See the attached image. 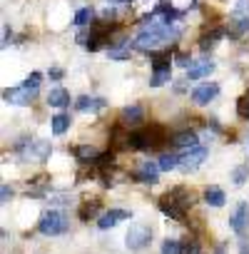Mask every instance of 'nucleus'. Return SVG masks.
I'll list each match as a JSON object with an SVG mask.
<instances>
[{"label": "nucleus", "mask_w": 249, "mask_h": 254, "mask_svg": "<svg viewBox=\"0 0 249 254\" xmlns=\"http://www.w3.org/2000/svg\"><path fill=\"white\" fill-rule=\"evenodd\" d=\"M40 72H33L23 85H18V87H10V90H5L3 92V97L10 102V105H30V100L38 95V87H40Z\"/></svg>", "instance_id": "nucleus-1"}, {"label": "nucleus", "mask_w": 249, "mask_h": 254, "mask_svg": "<svg viewBox=\"0 0 249 254\" xmlns=\"http://www.w3.org/2000/svg\"><path fill=\"white\" fill-rule=\"evenodd\" d=\"M38 229H40V234H48V237H55V234L67 232V217H65V212H60V209L45 212L40 217V222H38Z\"/></svg>", "instance_id": "nucleus-2"}, {"label": "nucleus", "mask_w": 249, "mask_h": 254, "mask_svg": "<svg viewBox=\"0 0 249 254\" xmlns=\"http://www.w3.org/2000/svg\"><path fill=\"white\" fill-rule=\"evenodd\" d=\"M18 152L25 162H43L50 155V145L43 140H25V142H20Z\"/></svg>", "instance_id": "nucleus-3"}, {"label": "nucleus", "mask_w": 249, "mask_h": 254, "mask_svg": "<svg viewBox=\"0 0 249 254\" xmlns=\"http://www.w3.org/2000/svg\"><path fill=\"white\" fill-rule=\"evenodd\" d=\"M150 239H152V229H150V224H145V222H135V224L130 227V232H127V249L140 252V249H145V247L150 244Z\"/></svg>", "instance_id": "nucleus-4"}, {"label": "nucleus", "mask_w": 249, "mask_h": 254, "mask_svg": "<svg viewBox=\"0 0 249 254\" xmlns=\"http://www.w3.org/2000/svg\"><path fill=\"white\" fill-rule=\"evenodd\" d=\"M204 157H207V150L204 147H194V150H189L187 155L180 157V170L182 172H194L204 162Z\"/></svg>", "instance_id": "nucleus-5"}, {"label": "nucleus", "mask_w": 249, "mask_h": 254, "mask_svg": "<svg viewBox=\"0 0 249 254\" xmlns=\"http://www.w3.org/2000/svg\"><path fill=\"white\" fill-rule=\"evenodd\" d=\"M229 222H232V229H234L237 234H244V229H247V224H249V204H247V202H239V204L234 207Z\"/></svg>", "instance_id": "nucleus-6"}, {"label": "nucleus", "mask_w": 249, "mask_h": 254, "mask_svg": "<svg viewBox=\"0 0 249 254\" xmlns=\"http://www.w3.org/2000/svg\"><path fill=\"white\" fill-rule=\"evenodd\" d=\"M217 92H219V85H214V82L199 85V87L192 90V102H197V105H207L209 100L217 97Z\"/></svg>", "instance_id": "nucleus-7"}, {"label": "nucleus", "mask_w": 249, "mask_h": 254, "mask_svg": "<svg viewBox=\"0 0 249 254\" xmlns=\"http://www.w3.org/2000/svg\"><path fill=\"white\" fill-rule=\"evenodd\" d=\"M232 20L237 25V33H242V30L249 28V0H239L234 13H232Z\"/></svg>", "instance_id": "nucleus-8"}, {"label": "nucleus", "mask_w": 249, "mask_h": 254, "mask_svg": "<svg viewBox=\"0 0 249 254\" xmlns=\"http://www.w3.org/2000/svg\"><path fill=\"white\" fill-rule=\"evenodd\" d=\"M122 219H130V212H124V209H110V212H105V214L97 219V227H100V229H110V227H115V224L122 222Z\"/></svg>", "instance_id": "nucleus-9"}, {"label": "nucleus", "mask_w": 249, "mask_h": 254, "mask_svg": "<svg viewBox=\"0 0 249 254\" xmlns=\"http://www.w3.org/2000/svg\"><path fill=\"white\" fill-rule=\"evenodd\" d=\"M160 172H162V170H160L157 162H142V165H140V172H137V180L145 182V185H155Z\"/></svg>", "instance_id": "nucleus-10"}, {"label": "nucleus", "mask_w": 249, "mask_h": 254, "mask_svg": "<svg viewBox=\"0 0 249 254\" xmlns=\"http://www.w3.org/2000/svg\"><path fill=\"white\" fill-rule=\"evenodd\" d=\"M48 105L50 107H67L70 105V92L62 90V87H55L48 92Z\"/></svg>", "instance_id": "nucleus-11"}, {"label": "nucleus", "mask_w": 249, "mask_h": 254, "mask_svg": "<svg viewBox=\"0 0 249 254\" xmlns=\"http://www.w3.org/2000/svg\"><path fill=\"white\" fill-rule=\"evenodd\" d=\"M197 142H199V137H197V132H192V130H182V132L175 135V145H177V147L194 150V147H199Z\"/></svg>", "instance_id": "nucleus-12"}, {"label": "nucleus", "mask_w": 249, "mask_h": 254, "mask_svg": "<svg viewBox=\"0 0 249 254\" xmlns=\"http://www.w3.org/2000/svg\"><path fill=\"white\" fill-rule=\"evenodd\" d=\"M75 107L80 110V112H97V110H102L105 107V100H95V97H87V95H82L77 102H75Z\"/></svg>", "instance_id": "nucleus-13"}, {"label": "nucleus", "mask_w": 249, "mask_h": 254, "mask_svg": "<svg viewBox=\"0 0 249 254\" xmlns=\"http://www.w3.org/2000/svg\"><path fill=\"white\" fill-rule=\"evenodd\" d=\"M214 70V63H197V65H192L189 70H187V75H189V80H199V77H207L209 72Z\"/></svg>", "instance_id": "nucleus-14"}, {"label": "nucleus", "mask_w": 249, "mask_h": 254, "mask_svg": "<svg viewBox=\"0 0 249 254\" xmlns=\"http://www.w3.org/2000/svg\"><path fill=\"white\" fill-rule=\"evenodd\" d=\"M130 145H132L135 150H150L152 135H150V132H132V135H130Z\"/></svg>", "instance_id": "nucleus-15"}, {"label": "nucleus", "mask_w": 249, "mask_h": 254, "mask_svg": "<svg viewBox=\"0 0 249 254\" xmlns=\"http://www.w3.org/2000/svg\"><path fill=\"white\" fill-rule=\"evenodd\" d=\"M50 122H53V132H55V135H65V132H67V127H70V117H67L65 112L55 115Z\"/></svg>", "instance_id": "nucleus-16"}, {"label": "nucleus", "mask_w": 249, "mask_h": 254, "mask_svg": "<svg viewBox=\"0 0 249 254\" xmlns=\"http://www.w3.org/2000/svg\"><path fill=\"white\" fill-rule=\"evenodd\" d=\"M204 202L212 204V207H222V204H224V192H222L219 187H209V190L204 192Z\"/></svg>", "instance_id": "nucleus-17"}, {"label": "nucleus", "mask_w": 249, "mask_h": 254, "mask_svg": "<svg viewBox=\"0 0 249 254\" xmlns=\"http://www.w3.org/2000/svg\"><path fill=\"white\" fill-rule=\"evenodd\" d=\"M122 120H124V122H130V125H137V122H142V107H140V105L124 107V112H122Z\"/></svg>", "instance_id": "nucleus-18"}, {"label": "nucleus", "mask_w": 249, "mask_h": 254, "mask_svg": "<svg viewBox=\"0 0 249 254\" xmlns=\"http://www.w3.org/2000/svg\"><path fill=\"white\" fill-rule=\"evenodd\" d=\"M157 165H160V170H162V172H170V170L180 167V157H177V155H162Z\"/></svg>", "instance_id": "nucleus-19"}, {"label": "nucleus", "mask_w": 249, "mask_h": 254, "mask_svg": "<svg viewBox=\"0 0 249 254\" xmlns=\"http://www.w3.org/2000/svg\"><path fill=\"white\" fill-rule=\"evenodd\" d=\"M152 70H155V72H165V70H170V55H167V53L155 55V58H152Z\"/></svg>", "instance_id": "nucleus-20"}, {"label": "nucleus", "mask_w": 249, "mask_h": 254, "mask_svg": "<svg viewBox=\"0 0 249 254\" xmlns=\"http://www.w3.org/2000/svg\"><path fill=\"white\" fill-rule=\"evenodd\" d=\"M162 254H182V244L177 239H165L162 242Z\"/></svg>", "instance_id": "nucleus-21"}, {"label": "nucleus", "mask_w": 249, "mask_h": 254, "mask_svg": "<svg viewBox=\"0 0 249 254\" xmlns=\"http://www.w3.org/2000/svg\"><path fill=\"white\" fill-rule=\"evenodd\" d=\"M90 20H92V10L90 8H82V10H77L75 13V25H90Z\"/></svg>", "instance_id": "nucleus-22"}, {"label": "nucleus", "mask_w": 249, "mask_h": 254, "mask_svg": "<svg viewBox=\"0 0 249 254\" xmlns=\"http://www.w3.org/2000/svg\"><path fill=\"white\" fill-rule=\"evenodd\" d=\"M247 175H249V165H242V167H237V170L232 172V182H234V185H242Z\"/></svg>", "instance_id": "nucleus-23"}, {"label": "nucleus", "mask_w": 249, "mask_h": 254, "mask_svg": "<svg viewBox=\"0 0 249 254\" xmlns=\"http://www.w3.org/2000/svg\"><path fill=\"white\" fill-rule=\"evenodd\" d=\"M110 58H115V60H127V58H130V48H110Z\"/></svg>", "instance_id": "nucleus-24"}, {"label": "nucleus", "mask_w": 249, "mask_h": 254, "mask_svg": "<svg viewBox=\"0 0 249 254\" xmlns=\"http://www.w3.org/2000/svg\"><path fill=\"white\" fill-rule=\"evenodd\" d=\"M167 80H170V70H165V72H155L152 80H150V85H152V87H160V85H165Z\"/></svg>", "instance_id": "nucleus-25"}, {"label": "nucleus", "mask_w": 249, "mask_h": 254, "mask_svg": "<svg viewBox=\"0 0 249 254\" xmlns=\"http://www.w3.org/2000/svg\"><path fill=\"white\" fill-rule=\"evenodd\" d=\"M77 155H80V157H87V160H90V157H97V152H95L92 147H80Z\"/></svg>", "instance_id": "nucleus-26"}, {"label": "nucleus", "mask_w": 249, "mask_h": 254, "mask_svg": "<svg viewBox=\"0 0 249 254\" xmlns=\"http://www.w3.org/2000/svg\"><path fill=\"white\" fill-rule=\"evenodd\" d=\"M239 115H244V117H249V100L244 97L242 102H239Z\"/></svg>", "instance_id": "nucleus-27"}, {"label": "nucleus", "mask_w": 249, "mask_h": 254, "mask_svg": "<svg viewBox=\"0 0 249 254\" xmlns=\"http://www.w3.org/2000/svg\"><path fill=\"white\" fill-rule=\"evenodd\" d=\"M10 194H13V192H10V187H8V185H3V190H0V199L8 202V199H10Z\"/></svg>", "instance_id": "nucleus-28"}]
</instances>
